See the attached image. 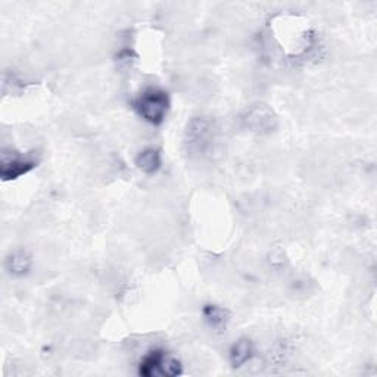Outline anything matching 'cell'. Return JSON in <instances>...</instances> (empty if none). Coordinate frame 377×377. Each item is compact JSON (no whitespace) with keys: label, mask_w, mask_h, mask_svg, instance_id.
I'll list each match as a JSON object with an SVG mask.
<instances>
[{"label":"cell","mask_w":377,"mask_h":377,"mask_svg":"<svg viewBox=\"0 0 377 377\" xmlns=\"http://www.w3.org/2000/svg\"><path fill=\"white\" fill-rule=\"evenodd\" d=\"M171 107L169 93L160 87H148L134 99L133 108L139 117L152 125H161Z\"/></svg>","instance_id":"6da1fadb"},{"label":"cell","mask_w":377,"mask_h":377,"mask_svg":"<svg viewBox=\"0 0 377 377\" xmlns=\"http://www.w3.org/2000/svg\"><path fill=\"white\" fill-rule=\"evenodd\" d=\"M215 127L211 120L205 117H195L186 125L184 142L188 152L205 155L213 149L215 143Z\"/></svg>","instance_id":"7a4b0ae2"},{"label":"cell","mask_w":377,"mask_h":377,"mask_svg":"<svg viewBox=\"0 0 377 377\" xmlns=\"http://www.w3.org/2000/svg\"><path fill=\"white\" fill-rule=\"evenodd\" d=\"M244 127L255 134H271L279 127V117L273 108L266 103L250 105L240 117Z\"/></svg>","instance_id":"3957f363"},{"label":"cell","mask_w":377,"mask_h":377,"mask_svg":"<svg viewBox=\"0 0 377 377\" xmlns=\"http://www.w3.org/2000/svg\"><path fill=\"white\" fill-rule=\"evenodd\" d=\"M37 166V162L30 158V156H23L18 152H3L0 158V179L3 182H12L19 179L30 171H33Z\"/></svg>","instance_id":"277c9868"},{"label":"cell","mask_w":377,"mask_h":377,"mask_svg":"<svg viewBox=\"0 0 377 377\" xmlns=\"http://www.w3.org/2000/svg\"><path fill=\"white\" fill-rule=\"evenodd\" d=\"M254 342L248 338H240L228 351V361L233 369H240L254 357Z\"/></svg>","instance_id":"5b68a950"},{"label":"cell","mask_w":377,"mask_h":377,"mask_svg":"<svg viewBox=\"0 0 377 377\" xmlns=\"http://www.w3.org/2000/svg\"><path fill=\"white\" fill-rule=\"evenodd\" d=\"M33 267V258L27 252V250L18 249L10 252L5 259V268L9 274L15 277H23Z\"/></svg>","instance_id":"8992f818"},{"label":"cell","mask_w":377,"mask_h":377,"mask_svg":"<svg viewBox=\"0 0 377 377\" xmlns=\"http://www.w3.org/2000/svg\"><path fill=\"white\" fill-rule=\"evenodd\" d=\"M136 166L144 174H156L162 166L161 151L156 148H146L136 156Z\"/></svg>","instance_id":"52a82bcc"},{"label":"cell","mask_w":377,"mask_h":377,"mask_svg":"<svg viewBox=\"0 0 377 377\" xmlns=\"http://www.w3.org/2000/svg\"><path fill=\"white\" fill-rule=\"evenodd\" d=\"M166 357V352L162 349H153L142 358L139 364V374L143 377L162 376V364Z\"/></svg>","instance_id":"ba28073f"},{"label":"cell","mask_w":377,"mask_h":377,"mask_svg":"<svg viewBox=\"0 0 377 377\" xmlns=\"http://www.w3.org/2000/svg\"><path fill=\"white\" fill-rule=\"evenodd\" d=\"M202 314L206 323L215 330H226L230 317H232L227 308L215 305V303H206V305H204Z\"/></svg>","instance_id":"9c48e42d"},{"label":"cell","mask_w":377,"mask_h":377,"mask_svg":"<svg viewBox=\"0 0 377 377\" xmlns=\"http://www.w3.org/2000/svg\"><path fill=\"white\" fill-rule=\"evenodd\" d=\"M182 373H183L182 363L177 358H174V357H170V355L166 354V357H165L164 364H162V376L175 377V376H180Z\"/></svg>","instance_id":"30bf717a"}]
</instances>
